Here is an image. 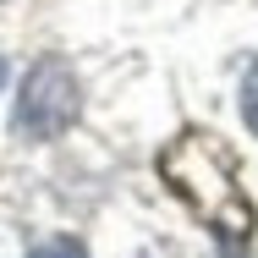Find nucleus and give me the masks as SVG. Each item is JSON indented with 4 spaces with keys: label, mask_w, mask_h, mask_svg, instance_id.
Returning a JSON list of instances; mask_svg holds the SVG:
<instances>
[{
    "label": "nucleus",
    "mask_w": 258,
    "mask_h": 258,
    "mask_svg": "<svg viewBox=\"0 0 258 258\" xmlns=\"http://www.w3.org/2000/svg\"><path fill=\"white\" fill-rule=\"evenodd\" d=\"M83 110V88H77V72L66 60L44 55L28 77H22V94H17V132L44 143V138H60Z\"/></svg>",
    "instance_id": "1"
},
{
    "label": "nucleus",
    "mask_w": 258,
    "mask_h": 258,
    "mask_svg": "<svg viewBox=\"0 0 258 258\" xmlns=\"http://www.w3.org/2000/svg\"><path fill=\"white\" fill-rule=\"evenodd\" d=\"M242 115H247V126L258 132V60L247 66V83H242Z\"/></svg>",
    "instance_id": "2"
},
{
    "label": "nucleus",
    "mask_w": 258,
    "mask_h": 258,
    "mask_svg": "<svg viewBox=\"0 0 258 258\" xmlns=\"http://www.w3.org/2000/svg\"><path fill=\"white\" fill-rule=\"evenodd\" d=\"M33 258H88V253H83L77 242H44V247H39Z\"/></svg>",
    "instance_id": "3"
},
{
    "label": "nucleus",
    "mask_w": 258,
    "mask_h": 258,
    "mask_svg": "<svg viewBox=\"0 0 258 258\" xmlns=\"http://www.w3.org/2000/svg\"><path fill=\"white\" fill-rule=\"evenodd\" d=\"M0 83H6V60H0Z\"/></svg>",
    "instance_id": "4"
}]
</instances>
